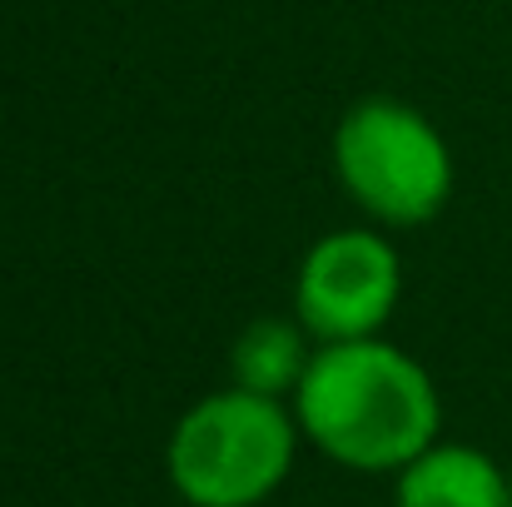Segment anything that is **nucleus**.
Wrapping results in <instances>:
<instances>
[{
    "label": "nucleus",
    "instance_id": "6",
    "mask_svg": "<svg viewBox=\"0 0 512 507\" xmlns=\"http://www.w3.org/2000/svg\"><path fill=\"white\" fill-rule=\"evenodd\" d=\"M309 348L304 334L284 319H259L254 329H244L234 343V388H249V393H264V398H284V393H299L304 373H309Z\"/></svg>",
    "mask_w": 512,
    "mask_h": 507
},
{
    "label": "nucleus",
    "instance_id": "5",
    "mask_svg": "<svg viewBox=\"0 0 512 507\" xmlns=\"http://www.w3.org/2000/svg\"><path fill=\"white\" fill-rule=\"evenodd\" d=\"M393 507H512L503 468L468 443H433L398 468Z\"/></svg>",
    "mask_w": 512,
    "mask_h": 507
},
{
    "label": "nucleus",
    "instance_id": "1",
    "mask_svg": "<svg viewBox=\"0 0 512 507\" xmlns=\"http://www.w3.org/2000/svg\"><path fill=\"white\" fill-rule=\"evenodd\" d=\"M294 418L343 468L398 473L438 438V388L418 358L383 338L324 343L294 393Z\"/></svg>",
    "mask_w": 512,
    "mask_h": 507
},
{
    "label": "nucleus",
    "instance_id": "2",
    "mask_svg": "<svg viewBox=\"0 0 512 507\" xmlns=\"http://www.w3.org/2000/svg\"><path fill=\"white\" fill-rule=\"evenodd\" d=\"M299 423L279 398L224 388L194 403L170 438V483L189 507H254L294 468Z\"/></svg>",
    "mask_w": 512,
    "mask_h": 507
},
{
    "label": "nucleus",
    "instance_id": "3",
    "mask_svg": "<svg viewBox=\"0 0 512 507\" xmlns=\"http://www.w3.org/2000/svg\"><path fill=\"white\" fill-rule=\"evenodd\" d=\"M343 189L383 224H428L453 194L443 135L398 100H363L334 135Z\"/></svg>",
    "mask_w": 512,
    "mask_h": 507
},
{
    "label": "nucleus",
    "instance_id": "4",
    "mask_svg": "<svg viewBox=\"0 0 512 507\" xmlns=\"http://www.w3.org/2000/svg\"><path fill=\"white\" fill-rule=\"evenodd\" d=\"M403 294V264L388 239L343 229L309 249L299 269V324L324 343L378 338Z\"/></svg>",
    "mask_w": 512,
    "mask_h": 507
}]
</instances>
